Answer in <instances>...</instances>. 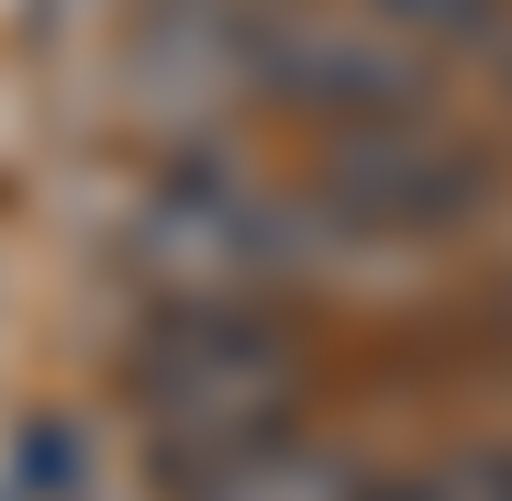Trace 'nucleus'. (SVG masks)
I'll use <instances>...</instances> for the list:
<instances>
[{"instance_id":"2","label":"nucleus","mask_w":512,"mask_h":501,"mask_svg":"<svg viewBox=\"0 0 512 501\" xmlns=\"http://www.w3.org/2000/svg\"><path fill=\"white\" fill-rule=\"evenodd\" d=\"M290 201L234 179V167H179V179H156V201L134 212V257L167 301H256L301 268L290 245Z\"/></svg>"},{"instance_id":"3","label":"nucleus","mask_w":512,"mask_h":501,"mask_svg":"<svg viewBox=\"0 0 512 501\" xmlns=\"http://www.w3.org/2000/svg\"><path fill=\"white\" fill-rule=\"evenodd\" d=\"M323 201L357 234H446V223H468L490 201V179H479V156L446 145L423 112H368V123H334Z\"/></svg>"},{"instance_id":"4","label":"nucleus","mask_w":512,"mask_h":501,"mask_svg":"<svg viewBox=\"0 0 512 501\" xmlns=\"http://www.w3.org/2000/svg\"><path fill=\"white\" fill-rule=\"evenodd\" d=\"M190 501H357V479L334 468L323 446H301V435H268L256 457H234V468H212Z\"/></svg>"},{"instance_id":"5","label":"nucleus","mask_w":512,"mask_h":501,"mask_svg":"<svg viewBox=\"0 0 512 501\" xmlns=\"http://www.w3.org/2000/svg\"><path fill=\"white\" fill-rule=\"evenodd\" d=\"M368 12L423 56H479V45L512 34V0H368Z\"/></svg>"},{"instance_id":"1","label":"nucleus","mask_w":512,"mask_h":501,"mask_svg":"<svg viewBox=\"0 0 512 501\" xmlns=\"http://www.w3.org/2000/svg\"><path fill=\"white\" fill-rule=\"evenodd\" d=\"M134 390L156 412V468L179 490H201L212 468H234L301 424L312 368L256 301H167L156 334L134 346Z\"/></svg>"}]
</instances>
